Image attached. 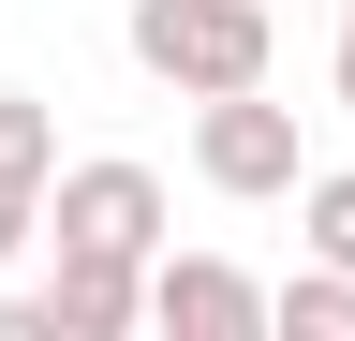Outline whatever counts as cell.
<instances>
[{
    "label": "cell",
    "instance_id": "1",
    "mask_svg": "<svg viewBox=\"0 0 355 341\" xmlns=\"http://www.w3.org/2000/svg\"><path fill=\"white\" fill-rule=\"evenodd\" d=\"M119 45L148 90L207 104V90H266V60H282V30H266V0H133Z\"/></svg>",
    "mask_w": 355,
    "mask_h": 341
},
{
    "label": "cell",
    "instance_id": "2",
    "mask_svg": "<svg viewBox=\"0 0 355 341\" xmlns=\"http://www.w3.org/2000/svg\"><path fill=\"white\" fill-rule=\"evenodd\" d=\"M193 178H207V193H237V208H282V193L311 178L296 104H266V90H207V104H193Z\"/></svg>",
    "mask_w": 355,
    "mask_h": 341
},
{
    "label": "cell",
    "instance_id": "3",
    "mask_svg": "<svg viewBox=\"0 0 355 341\" xmlns=\"http://www.w3.org/2000/svg\"><path fill=\"white\" fill-rule=\"evenodd\" d=\"M44 238H74V252H133L148 267L163 252V163H133V149H89L44 178Z\"/></svg>",
    "mask_w": 355,
    "mask_h": 341
},
{
    "label": "cell",
    "instance_id": "4",
    "mask_svg": "<svg viewBox=\"0 0 355 341\" xmlns=\"http://www.w3.org/2000/svg\"><path fill=\"white\" fill-rule=\"evenodd\" d=\"M148 326L163 341H266V282L237 252H148Z\"/></svg>",
    "mask_w": 355,
    "mask_h": 341
},
{
    "label": "cell",
    "instance_id": "5",
    "mask_svg": "<svg viewBox=\"0 0 355 341\" xmlns=\"http://www.w3.org/2000/svg\"><path fill=\"white\" fill-rule=\"evenodd\" d=\"M44 326H60V341H133V326H148V267L60 238V267H44Z\"/></svg>",
    "mask_w": 355,
    "mask_h": 341
},
{
    "label": "cell",
    "instance_id": "6",
    "mask_svg": "<svg viewBox=\"0 0 355 341\" xmlns=\"http://www.w3.org/2000/svg\"><path fill=\"white\" fill-rule=\"evenodd\" d=\"M266 326H282V341H355V267L311 252L296 282H266Z\"/></svg>",
    "mask_w": 355,
    "mask_h": 341
},
{
    "label": "cell",
    "instance_id": "7",
    "mask_svg": "<svg viewBox=\"0 0 355 341\" xmlns=\"http://www.w3.org/2000/svg\"><path fill=\"white\" fill-rule=\"evenodd\" d=\"M296 238L326 252V267H355V163H311L296 178Z\"/></svg>",
    "mask_w": 355,
    "mask_h": 341
},
{
    "label": "cell",
    "instance_id": "8",
    "mask_svg": "<svg viewBox=\"0 0 355 341\" xmlns=\"http://www.w3.org/2000/svg\"><path fill=\"white\" fill-rule=\"evenodd\" d=\"M0 178H15V193H44V178H60V119H44L30 90H0Z\"/></svg>",
    "mask_w": 355,
    "mask_h": 341
},
{
    "label": "cell",
    "instance_id": "9",
    "mask_svg": "<svg viewBox=\"0 0 355 341\" xmlns=\"http://www.w3.org/2000/svg\"><path fill=\"white\" fill-rule=\"evenodd\" d=\"M30 238H44V193H15V178H0V267H15Z\"/></svg>",
    "mask_w": 355,
    "mask_h": 341
},
{
    "label": "cell",
    "instance_id": "10",
    "mask_svg": "<svg viewBox=\"0 0 355 341\" xmlns=\"http://www.w3.org/2000/svg\"><path fill=\"white\" fill-rule=\"evenodd\" d=\"M326 90H340V119H355V15H340V45H326Z\"/></svg>",
    "mask_w": 355,
    "mask_h": 341
}]
</instances>
